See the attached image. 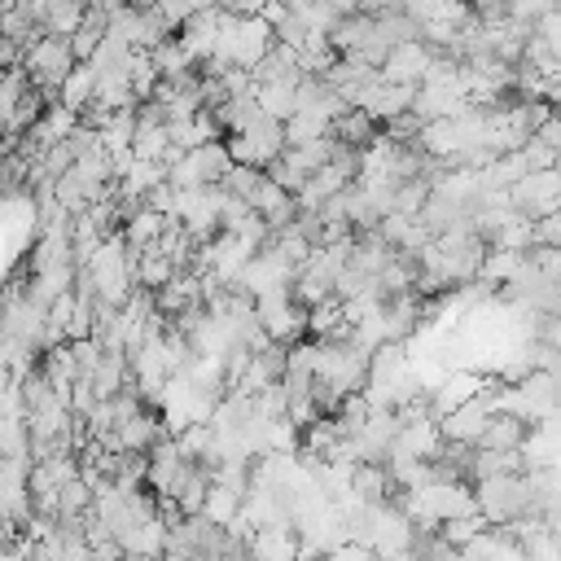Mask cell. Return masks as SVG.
I'll return each instance as SVG.
<instances>
[{
    "label": "cell",
    "mask_w": 561,
    "mask_h": 561,
    "mask_svg": "<svg viewBox=\"0 0 561 561\" xmlns=\"http://www.w3.org/2000/svg\"><path fill=\"white\" fill-rule=\"evenodd\" d=\"M368 364H373V351H364V346L351 342V337H329V342H320L316 381H320L324 390H333L337 399H346V394H359V390H364Z\"/></svg>",
    "instance_id": "6da1fadb"
},
{
    "label": "cell",
    "mask_w": 561,
    "mask_h": 561,
    "mask_svg": "<svg viewBox=\"0 0 561 561\" xmlns=\"http://www.w3.org/2000/svg\"><path fill=\"white\" fill-rule=\"evenodd\" d=\"M75 66H79V61H75L66 35H39V39L26 48V57H22L26 83L39 88V92L48 96V105L57 101V92H61V83H66V75H70Z\"/></svg>",
    "instance_id": "7a4b0ae2"
},
{
    "label": "cell",
    "mask_w": 561,
    "mask_h": 561,
    "mask_svg": "<svg viewBox=\"0 0 561 561\" xmlns=\"http://www.w3.org/2000/svg\"><path fill=\"white\" fill-rule=\"evenodd\" d=\"M224 149H228V158H232V162L267 171V167H272V162L285 153V127L259 114V118H254L245 131H237V136H224Z\"/></svg>",
    "instance_id": "3957f363"
},
{
    "label": "cell",
    "mask_w": 561,
    "mask_h": 561,
    "mask_svg": "<svg viewBox=\"0 0 561 561\" xmlns=\"http://www.w3.org/2000/svg\"><path fill=\"white\" fill-rule=\"evenodd\" d=\"M228 167H232V158H228L224 140H210V145L184 149L180 162L167 167V184L180 188V193H184V188H210V184H219V180L228 175Z\"/></svg>",
    "instance_id": "277c9868"
},
{
    "label": "cell",
    "mask_w": 561,
    "mask_h": 561,
    "mask_svg": "<svg viewBox=\"0 0 561 561\" xmlns=\"http://www.w3.org/2000/svg\"><path fill=\"white\" fill-rule=\"evenodd\" d=\"M254 320H259V329H263L272 342H280V346L307 337V311L294 302L289 289H276V294H267V298H254Z\"/></svg>",
    "instance_id": "5b68a950"
},
{
    "label": "cell",
    "mask_w": 561,
    "mask_h": 561,
    "mask_svg": "<svg viewBox=\"0 0 561 561\" xmlns=\"http://www.w3.org/2000/svg\"><path fill=\"white\" fill-rule=\"evenodd\" d=\"M434 48L430 44H421V39H408V44H394L390 53H386V61H381V79L386 83H399V88H421V79L430 75V66H434Z\"/></svg>",
    "instance_id": "8992f818"
},
{
    "label": "cell",
    "mask_w": 561,
    "mask_h": 561,
    "mask_svg": "<svg viewBox=\"0 0 561 561\" xmlns=\"http://www.w3.org/2000/svg\"><path fill=\"white\" fill-rule=\"evenodd\" d=\"M486 421H491V408L473 394L469 403H460V408H451L447 416H438V438H443V443H456V447H478Z\"/></svg>",
    "instance_id": "52a82bcc"
},
{
    "label": "cell",
    "mask_w": 561,
    "mask_h": 561,
    "mask_svg": "<svg viewBox=\"0 0 561 561\" xmlns=\"http://www.w3.org/2000/svg\"><path fill=\"white\" fill-rule=\"evenodd\" d=\"M526 421L522 416H513V412H491V421H486V430H482V438H478V451H522V443H526Z\"/></svg>",
    "instance_id": "ba28073f"
},
{
    "label": "cell",
    "mask_w": 561,
    "mask_h": 561,
    "mask_svg": "<svg viewBox=\"0 0 561 561\" xmlns=\"http://www.w3.org/2000/svg\"><path fill=\"white\" fill-rule=\"evenodd\" d=\"M329 131H333V140H337V145H346V149H368V145L381 136V123L351 105L346 114H337V118H333V127H329Z\"/></svg>",
    "instance_id": "9c48e42d"
},
{
    "label": "cell",
    "mask_w": 561,
    "mask_h": 561,
    "mask_svg": "<svg viewBox=\"0 0 561 561\" xmlns=\"http://www.w3.org/2000/svg\"><path fill=\"white\" fill-rule=\"evenodd\" d=\"M254 101H259L263 118L285 123V118H294V110H298V83H259V88H254Z\"/></svg>",
    "instance_id": "30bf717a"
},
{
    "label": "cell",
    "mask_w": 561,
    "mask_h": 561,
    "mask_svg": "<svg viewBox=\"0 0 561 561\" xmlns=\"http://www.w3.org/2000/svg\"><path fill=\"white\" fill-rule=\"evenodd\" d=\"M171 276H175V263H171L167 254H158V250L131 254V280H136V289H149V294H158V289H162Z\"/></svg>",
    "instance_id": "8fae6325"
},
{
    "label": "cell",
    "mask_w": 561,
    "mask_h": 561,
    "mask_svg": "<svg viewBox=\"0 0 561 561\" xmlns=\"http://www.w3.org/2000/svg\"><path fill=\"white\" fill-rule=\"evenodd\" d=\"M149 61H153L158 79H180V75H193V70H197V66H193V57L184 53V44H180L175 35H167V39L149 53Z\"/></svg>",
    "instance_id": "7c38bea8"
},
{
    "label": "cell",
    "mask_w": 561,
    "mask_h": 561,
    "mask_svg": "<svg viewBox=\"0 0 561 561\" xmlns=\"http://www.w3.org/2000/svg\"><path fill=\"white\" fill-rule=\"evenodd\" d=\"M92 88H96V70H92V61H79L70 75H66V83H61V92H57V101L66 105V110H83L88 101H92Z\"/></svg>",
    "instance_id": "4fadbf2b"
},
{
    "label": "cell",
    "mask_w": 561,
    "mask_h": 561,
    "mask_svg": "<svg viewBox=\"0 0 561 561\" xmlns=\"http://www.w3.org/2000/svg\"><path fill=\"white\" fill-rule=\"evenodd\" d=\"M280 127H285V145H289V149H302V145H316V140L329 136V123L316 118V114H294V118H285Z\"/></svg>",
    "instance_id": "5bb4252c"
},
{
    "label": "cell",
    "mask_w": 561,
    "mask_h": 561,
    "mask_svg": "<svg viewBox=\"0 0 561 561\" xmlns=\"http://www.w3.org/2000/svg\"><path fill=\"white\" fill-rule=\"evenodd\" d=\"M259 180H263V171H259V167H241V162H232V167H228V175L219 180V188H224L228 197L250 202V193L259 188Z\"/></svg>",
    "instance_id": "9a60e30c"
},
{
    "label": "cell",
    "mask_w": 561,
    "mask_h": 561,
    "mask_svg": "<svg viewBox=\"0 0 561 561\" xmlns=\"http://www.w3.org/2000/svg\"><path fill=\"white\" fill-rule=\"evenodd\" d=\"M535 245H552V250H561V210L535 219Z\"/></svg>",
    "instance_id": "2e32d148"
},
{
    "label": "cell",
    "mask_w": 561,
    "mask_h": 561,
    "mask_svg": "<svg viewBox=\"0 0 561 561\" xmlns=\"http://www.w3.org/2000/svg\"><path fill=\"white\" fill-rule=\"evenodd\" d=\"M324 4H329L337 18H351V13H359V0H324Z\"/></svg>",
    "instance_id": "e0dca14e"
},
{
    "label": "cell",
    "mask_w": 561,
    "mask_h": 561,
    "mask_svg": "<svg viewBox=\"0 0 561 561\" xmlns=\"http://www.w3.org/2000/svg\"><path fill=\"white\" fill-rule=\"evenodd\" d=\"M386 9H399V0H359V13H386Z\"/></svg>",
    "instance_id": "ac0fdd59"
},
{
    "label": "cell",
    "mask_w": 561,
    "mask_h": 561,
    "mask_svg": "<svg viewBox=\"0 0 561 561\" xmlns=\"http://www.w3.org/2000/svg\"><path fill=\"white\" fill-rule=\"evenodd\" d=\"M320 561H324V557H320Z\"/></svg>",
    "instance_id": "d6986e66"
}]
</instances>
